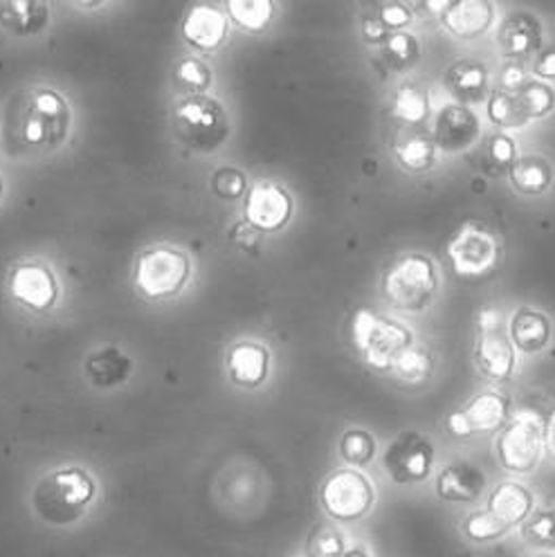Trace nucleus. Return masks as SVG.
Wrapping results in <instances>:
<instances>
[{"label":"nucleus","instance_id":"19","mask_svg":"<svg viewBox=\"0 0 555 557\" xmlns=\"http://www.w3.org/2000/svg\"><path fill=\"white\" fill-rule=\"evenodd\" d=\"M445 29L457 39L483 37L495 23V5L485 0H455L441 16Z\"/></svg>","mask_w":555,"mask_h":557},{"label":"nucleus","instance_id":"21","mask_svg":"<svg viewBox=\"0 0 555 557\" xmlns=\"http://www.w3.org/2000/svg\"><path fill=\"white\" fill-rule=\"evenodd\" d=\"M227 32H230V23L225 14L210 5L192 8L183 21L185 41L202 52H212L221 48L223 41L227 39Z\"/></svg>","mask_w":555,"mask_h":557},{"label":"nucleus","instance_id":"44","mask_svg":"<svg viewBox=\"0 0 555 557\" xmlns=\"http://www.w3.org/2000/svg\"><path fill=\"white\" fill-rule=\"evenodd\" d=\"M390 29L383 25L378 16H365L362 18V39L371 46H383L390 39Z\"/></svg>","mask_w":555,"mask_h":557},{"label":"nucleus","instance_id":"27","mask_svg":"<svg viewBox=\"0 0 555 557\" xmlns=\"http://www.w3.org/2000/svg\"><path fill=\"white\" fill-rule=\"evenodd\" d=\"M508 176L517 191L538 196L551 187L553 166L542 156H527V158H517V162L508 171Z\"/></svg>","mask_w":555,"mask_h":557},{"label":"nucleus","instance_id":"26","mask_svg":"<svg viewBox=\"0 0 555 557\" xmlns=\"http://www.w3.org/2000/svg\"><path fill=\"white\" fill-rule=\"evenodd\" d=\"M394 153L400 166L411 173L430 171L439 158V149L434 145L432 135L421 128L403 131L400 137L394 143Z\"/></svg>","mask_w":555,"mask_h":557},{"label":"nucleus","instance_id":"47","mask_svg":"<svg viewBox=\"0 0 555 557\" xmlns=\"http://www.w3.org/2000/svg\"><path fill=\"white\" fill-rule=\"evenodd\" d=\"M342 557H371L365 548H346Z\"/></svg>","mask_w":555,"mask_h":557},{"label":"nucleus","instance_id":"17","mask_svg":"<svg viewBox=\"0 0 555 557\" xmlns=\"http://www.w3.org/2000/svg\"><path fill=\"white\" fill-rule=\"evenodd\" d=\"M485 491V474L470 461H455L441 470L436 495L447 504H472Z\"/></svg>","mask_w":555,"mask_h":557},{"label":"nucleus","instance_id":"2","mask_svg":"<svg viewBox=\"0 0 555 557\" xmlns=\"http://www.w3.org/2000/svg\"><path fill=\"white\" fill-rule=\"evenodd\" d=\"M73 113L67 101L50 88H37L21 103L16 143L34 151H54L71 133Z\"/></svg>","mask_w":555,"mask_h":557},{"label":"nucleus","instance_id":"46","mask_svg":"<svg viewBox=\"0 0 555 557\" xmlns=\"http://www.w3.org/2000/svg\"><path fill=\"white\" fill-rule=\"evenodd\" d=\"M542 443H544L546 455H548L551 459H555V409L548 411L546 421H544V425H542Z\"/></svg>","mask_w":555,"mask_h":557},{"label":"nucleus","instance_id":"37","mask_svg":"<svg viewBox=\"0 0 555 557\" xmlns=\"http://www.w3.org/2000/svg\"><path fill=\"white\" fill-rule=\"evenodd\" d=\"M522 537L538 548H555V508L533 512L522 524Z\"/></svg>","mask_w":555,"mask_h":557},{"label":"nucleus","instance_id":"1","mask_svg":"<svg viewBox=\"0 0 555 557\" xmlns=\"http://www.w3.org/2000/svg\"><path fill=\"white\" fill-rule=\"evenodd\" d=\"M97 495L95 479L77 466L41 476L32 491V510L50 527H71L88 512Z\"/></svg>","mask_w":555,"mask_h":557},{"label":"nucleus","instance_id":"18","mask_svg":"<svg viewBox=\"0 0 555 557\" xmlns=\"http://www.w3.org/2000/svg\"><path fill=\"white\" fill-rule=\"evenodd\" d=\"M445 88L461 107H472L489 97L491 73L479 59H461L445 73Z\"/></svg>","mask_w":555,"mask_h":557},{"label":"nucleus","instance_id":"48","mask_svg":"<svg viewBox=\"0 0 555 557\" xmlns=\"http://www.w3.org/2000/svg\"><path fill=\"white\" fill-rule=\"evenodd\" d=\"M525 557H553V555H548V553H529Z\"/></svg>","mask_w":555,"mask_h":557},{"label":"nucleus","instance_id":"42","mask_svg":"<svg viewBox=\"0 0 555 557\" xmlns=\"http://www.w3.org/2000/svg\"><path fill=\"white\" fill-rule=\"evenodd\" d=\"M380 21H383V25L394 34V32H403V27H407L414 18L411 10L403 3H387L383 5V10H380Z\"/></svg>","mask_w":555,"mask_h":557},{"label":"nucleus","instance_id":"35","mask_svg":"<svg viewBox=\"0 0 555 557\" xmlns=\"http://www.w3.org/2000/svg\"><path fill=\"white\" fill-rule=\"evenodd\" d=\"M461 531L474 544H489V542L502 540L510 529L506 524H502V521L493 512L477 510L466 517V521L461 524Z\"/></svg>","mask_w":555,"mask_h":557},{"label":"nucleus","instance_id":"45","mask_svg":"<svg viewBox=\"0 0 555 557\" xmlns=\"http://www.w3.org/2000/svg\"><path fill=\"white\" fill-rule=\"evenodd\" d=\"M533 75L538 79L544 82H553L555 79V48H548L544 52H540L533 61Z\"/></svg>","mask_w":555,"mask_h":557},{"label":"nucleus","instance_id":"23","mask_svg":"<svg viewBox=\"0 0 555 557\" xmlns=\"http://www.w3.org/2000/svg\"><path fill=\"white\" fill-rule=\"evenodd\" d=\"M50 21V10L44 0H10L0 5V27L14 37L41 34Z\"/></svg>","mask_w":555,"mask_h":557},{"label":"nucleus","instance_id":"29","mask_svg":"<svg viewBox=\"0 0 555 557\" xmlns=\"http://www.w3.org/2000/svg\"><path fill=\"white\" fill-rule=\"evenodd\" d=\"M390 371L403 382V385L419 387L430 380L434 371V358L430 354V348L411 344L394 360Z\"/></svg>","mask_w":555,"mask_h":557},{"label":"nucleus","instance_id":"20","mask_svg":"<svg viewBox=\"0 0 555 557\" xmlns=\"http://www.w3.org/2000/svg\"><path fill=\"white\" fill-rule=\"evenodd\" d=\"M270 371L268 348L255 342H240L227 354V375L236 387L257 389L261 387Z\"/></svg>","mask_w":555,"mask_h":557},{"label":"nucleus","instance_id":"33","mask_svg":"<svg viewBox=\"0 0 555 557\" xmlns=\"http://www.w3.org/2000/svg\"><path fill=\"white\" fill-rule=\"evenodd\" d=\"M375 449H378V445H375L373 434L367 430H360V428L344 432V436L340 441V457L351 468L369 466L375 457Z\"/></svg>","mask_w":555,"mask_h":557},{"label":"nucleus","instance_id":"28","mask_svg":"<svg viewBox=\"0 0 555 557\" xmlns=\"http://www.w3.org/2000/svg\"><path fill=\"white\" fill-rule=\"evenodd\" d=\"M390 113L403 122L409 128H416L419 124H423L430 115V99L428 92L416 86V84H403L398 86V90L394 92Z\"/></svg>","mask_w":555,"mask_h":557},{"label":"nucleus","instance_id":"41","mask_svg":"<svg viewBox=\"0 0 555 557\" xmlns=\"http://www.w3.org/2000/svg\"><path fill=\"white\" fill-rule=\"evenodd\" d=\"M230 238H232V243H234L238 250L248 252V255H259L261 243H263V234L259 230H255L246 221H240V223L234 225V230L230 232Z\"/></svg>","mask_w":555,"mask_h":557},{"label":"nucleus","instance_id":"34","mask_svg":"<svg viewBox=\"0 0 555 557\" xmlns=\"http://www.w3.org/2000/svg\"><path fill=\"white\" fill-rule=\"evenodd\" d=\"M483 169L491 173V176H504L517 162V145L510 135H495L489 139L483 151Z\"/></svg>","mask_w":555,"mask_h":557},{"label":"nucleus","instance_id":"30","mask_svg":"<svg viewBox=\"0 0 555 557\" xmlns=\"http://www.w3.org/2000/svg\"><path fill=\"white\" fill-rule=\"evenodd\" d=\"M383 59H385L387 67L394 70V73H405V70H411L421 59L419 39H416L409 32L390 34V39L383 44Z\"/></svg>","mask_w":555,"mask_h":557},{"label":"nucleus","instance_id":"38","mask_svg":"<svg viewBox=\"0 0 555 557\" xmlns=\"http://www.w3.org/2000/svg\"><path fill=\"white\" fill-rule=\"evenodd\" d=\"M346 542L342 531L329 524H318L308 535V555L310 557H342Z\"/></svg>","mask_w":555,"mask_h":557},{"label":"nucleus","instance_id":"15","mask_svg":"<svg viewBox=\"0 0 555 557\" xmlns=\"http://www.w3.org/2000/svg\"><path fill=\"white\" fill-rule=\"evenodd\" d=\"M479 120L477 115L461 103H447L436 115L432 139L439 151L443 153H464L468 151L479 137Z\"/></svg>","mask_w":555,"mask_h":557},{"label":"nucleus","instance_id":"8","mask_svg":"<svg viewBox=\"0 0 555 557\" xmlns=\"http://www.w3.org/2000/svg\"><path fill=\"white\" fill-rule=\"evenodd\" d=\"M477 346H474V364L477 369L495 382L508 380L515 371L517 358L515 346L508 337L504 315L499 308H483L477 315Z\"/></svg>","mask_w":555,"mask_h":557},{"label":"nucleus","instance_id":"39","mask_svg":"<svg viewBox=\"0 0 555 557\" xmlns=\"http://www.w3.org/2000/svg\"><path fill=\"white\" fill-rule=\"evenodd\" d=\"M176 79L189 95H205V90L212 86V70L200 59L189 57L176 67Z\"/></svg>","mask_w":555,"mask_h":557},{"label":"nucleus","instance_id":"14","mask_svg":"<svg viewBox=\"0 0 555 557\" xmlns=\"http://www.w3.org/2000/svg\"><path fill=\"white\" fill-rule=\"evenodd\" d=\"M293 216L291 194L274 183H257L246 196V223L255 230L276 232Z\"/></svg>","mask_w":555,"mask_h":557},{"label":"nucleus","instance_id":"13","mask_svg":"<svg viewBox=\"0 0 555 557\" xmlns=\"http://www.w3.org/2000/svg\"><path fill=\"white\" fill-rule=\"evenodd\" d=\"M10 293L27 310L48 312L57 304L59 284L44 261H25L10 276Z\"/></svg>","mask_w":555,"mask_h":557},{"label":"nucleus","instance_id":"36","mask_svg":"<svg viewBox=\"0 0 555 557\" xmlns=\"http://www.w3.org/2000/svg\"><path fill=\"white\" fill-rule=\"evenodd\" d=\"M519 101H522L529 122L542 120L555 109V90L544 82H529L522 90H517Z\"/></svg>","mask_w":555,"mask_h":557},{"label":"nucleus","instance_id":"49","mask_svg":"<svg viewBox=\"0 0 555 557\" xmlns=\"http://www.w3.org/2000/svg\"><path fill=\"white\" fill-rule=\"evenodd\" d=\"M0 198H3V178H0Z\"/></svg>","mask_w":555,"mask_h":557},{"label":"nucleus","instance_id":"6","mask_svg":"<svg viewBox=\"0 0 555 557\" xmlns=\"http://www.w3.org/2000/svg\"><path fill=\"white\" fill-rule=\"evenodd\" d=\"M189 257L171 246H156L135 263V286L149 299L176 297L189 282Z\"/></svg>","mask_w":555,"mask_h":557},{"label":"nucleus","instance_id":"7","mask_svg":"<svg viewBox=\"0 0 555 557\" xmlns=\"http://www.w3.org/2000/svg\"><path fill=\"white\" fill-rule=\"evenodd\" d=\"M542 425L540 416L529 409L517 411L504 425L495 445L497 461L504 470L513 474H529L540 466L544 451Z\"/></svg>","mask_w":555,"mask_h":557},{"label":"nucleus","instance_id":"24","mask_svg":"<svg viewBox=\"0 0 555 557\" xmlns=\"http://www.w3.org/2000/svg\"><path fill=\"white\" fill-rule=\"evenodd\" d=\"M508 337L517 351L540 354L551 339V320L540 310L519 308L508 326Z\"/></svg>","mask_w":555,"mask_h":557},{"label":"nucleus","instance_id":"32","mask_svg":"<svg viewBox=\"0 0 555 557\" xmlns=\"http://www.w3.org/2000/svg\"><path fill=\"white\" fill-rule=\"evenodd\" d=\"M227 12L238 27L248 32H261L272 21L274 8L268 0H230Z\"/></svg>","mask_w":555,"mask_h":557},{"label":"nucleus","instance_id":"40","mask_svg":"<svg viewBox=\"0 0 555 557\" xmlns=\"http://www.w3.org/2000/svg\"><path fill=\"white\" fill-rule=\"evenodd\" d=\"M212 189L223 200H238L243 194H248V178L236 166H221L212 176Z\"/></svg>","mask_w":555,"mask_h":557},{"label":"nucleus","instance_id":"22","mask_svg":"<svg viewBox=\"0 0 555 557\" xmlns=\"http://www.w3.org/2000/svg\"><path fill=\"white\" fill-rule=\"evenodd\" d=\"M489 512H493L508 529L525 524L533 512V493L517 481H504L491 493Z\"/></svg>","mask_w":555,"mask_h":557},{"label":"nucleus","instance_id":"31","mask_svg":"<svg viewBox=\"0 0 555 557\" xmlns=\"http://www.w3.org/2000/svg\"><path fill=\"white\" fill-rule=\"evenodd\" d=\"M489 117L499 128H522L529 124V117L525 113L522 101H519L517 92H493L489 101Z\"/></svg>","mask_w":555,"mask_h":557},{"label":"nucleus","instance_id":"9","mask_svg":"<svg viewBox=\"0 0 555 557\" xmlns=\"http://www.w3.org/2000/svg\"><path fill=\"white\" fill-rule=\"evenodd\" d=\"M375 502L373 483L358 470L331 472L320 485V504L335 521H358L371 512Z\"/></svg>","mask_w":555,"mask_h":557},{"label":"nucleus","instance_id":"12","mask_svg":"<svg viewBox=\"0 0 555 557\" xmlns=\"http://www.w3.org/2000/svg\"><path fill=\"white\" fill-rule=\"evenodd\" d=\"M510 418V403L497 392H483L474 396L464 409L447 413L445 428L455 438H470L477 434H491L502 430Z\"/></svg>","mask_w":555,"mask_h":557},{"label":"nucleus","instance_id":"43","mask_svg":"<svg viewBox=\"0 0 555 557\" xmlns=\"http://www.w3.org/2000/svg\"><path fill=\"white\" fill-rule=\"evenodd\" d=\"M502 82V90L504 92H517L522 90L529 84V75H527V67L525 63H517V61H508L502 70L499 75Z\"/></svg>","mask_w":555,"mask_h":557},{"label":"nucleus","instance_id":"3","mask_svg":"<svg viewBox=\"0 0 555 557\" xmlns=\"http://www.w3.org/2000/svg\"><path fill=\"white\" fill-rule=\"evenodd\" d=\"M439 286V270L425 255H405L383 274L385 299L405 312L425 310L434 301Z\"/></svg>","mask_w":555,"mask_h":557},{"label":"nucleus","instance_id":"4","mask_svg":"<svg viewBox=\"0 0 555 557\" xmlns=\"http://www.w3.org/2000/svg\"><path fill=\"white\" fill-rule=\"evenodd\" d=\"M173 128L187 149L196 153H212L227 139L230 120L217 99L207 95H189L173 109Z\"/></svg>","mask_w":555,"mask_h":557},{"label":"nucleus","instance_id":"25","mask_svg":"<svg viewBox=\"0 0 555 557\" xmlns=\"http://www.w3.org/2000/svg\"><path fill=\"white\" fill-rule=\"evenodd\" d=\"M131 367L133 362L124 351L118 346H107L86 360V377L97 389H113L128 380Z\"/></svg>","mask_w":555,"mask_h":557},{"label":"nucleus","instance_id":"16","mask_svg":"<svg viewBox=\"0 0 555 557\" xmlns=\"http://www.w3.org/2000/svg\"><path fill=\"white\" fill-rule=\"evenodd\" d=\"M544 44L542 23L535 14L515 12L510 14L499 29V46L508 61L522 63L529 57L538 54Z\"/></svg>","mask_w":555,"mask_h":557},{"label":"nucleus","instance_id":"10","mask_svg":"<svg viewBox=\"0 0 555 557\" xmlns=\"http://www.w3.org/2000/svg\"><path fill=\"white\" fill-rule=\"evenodd\" d=\"M499 240L481 223H466L447 243V259L461 278H483L499 263Z\"/></svg>","mask_w":555,"mask_h":557},{"label":"nucleus","instance_id":"11","mask_svg":"<svg viewBox=\"0 0 555 557\" xmlns=\"http://www.w3.org/2000/svg\"><path fill=\"white\" fill-rule=\"evenodd\" d=\"M383 466L394 483L411 485L425 481L434 468V445L430 436L416 430L400 432L390 443Z\"/></svg>","mask_w":555,"mask_h":557},{"label":"nucleus","instance_id":"5","mask_svg":"<svg viewBox=\"0 0 555 557\" xmlns=\"http://www.w3.org/2000/svg\"><path fill=\"white\" fill-rule=\"evenodd\" d=\"M349 331L356 351L369 367L378 371H390L394 360L414 344L407 326L380 318L371 308L356 310Z\"/></svg>","mask_w":555,"mask_h":557}]
</instances>
